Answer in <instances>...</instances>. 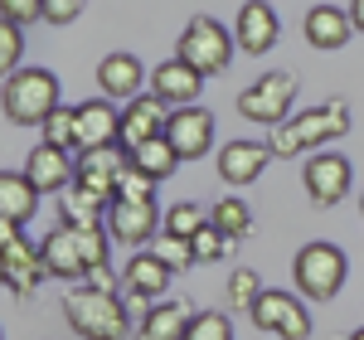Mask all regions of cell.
Returning a JSON list of instances; mask_svg holds the SVG:
<instances>
[{
  "mask_svg": "<svg viewBox=\"0 0 364 340\" xmlns=\"http://www.w3.org/2000/svg\"><path fill=\"white\" fill-rule=\"evenodd\" d=\"M350 132V107L331 97V102H321V107H311V112H296L291 122H282L272 127V137H267V151L272 156H301V151H316V146L326 142H340Z\"/></svg>",
  "mask_w": 364,
  "mask_h": 340,
  "instance_id": "1",
  "label": "cell"
},
{
  "mask_svg": "<svg viewBox=\"0 0 364 340\" xmlns=\"http://www.w3.org/2000/svg\"><path fill=\"white\" fill-rule=\"evenodd\" d=\"M58 78L49 68H20L0 83V112L10 127H44L49 117L63 107L58 102Z\"/></svg>",
  "mask_w": 364,
  "mask_h": 340,
  "instance_id": "2",
  "label": "cell"
},
{
  "mask_svg": "<svg viewBox=\"0 0 364 340\" xmlns=\"http://www.w3.org/2000/svg\"><path fill=\"white\" fill-rule=\"evenodd\" d=\"M63 316L83 340H127L132 336V307L92 287H68L63 292Z\"/></svg>",
  "mask_w": 364,
  "mask_h": 340,
  "instance_id": "3",
  "label": "cell"
},
{
  "mask_svg": "<svg viewBox=\"0 0 364 340\" xmlns=\"http://www.w3.org/2000/svg\"><path fill=\"white\" fill-rule=\"evenodd\" d=\"M233 49H238V39H233L214 15H195V20L185 25V34H180L175 58H185L199 78H214V73H224L228 63H233Z\"/></svg>",
  "mask_w": 364,
  "mask_h": 340,
  "instance_id": "4",
  "label": "cell"
},
{
  "mask_svg": "<svg viewBox=\"0 0 364 340\" xmlns=\"http://www.w3.org/2000/svg\"><path fill=\"white\" fill-rule=\"evenodd\" d=\"M345 272H350V262L340 253L336 243H326V238H316L306 243L296 262H291V277H296V292L306 297V302H331L340 287H345Z\"/></svg>",
  "mask_w": 364,
  "mask_h": 340,
  "instance_id": "5",
  "label": "cell"
},
{
  "mask_svg": "<svg viewBox=\"0 0 364 340\" xmlns=\"http://www.w3.org/2000/svg\"><path fill=\"white\" fill-rule=\"evenodd\" d=\"M291 102H296V73H262L252 87L238 92V112L257 127L291 122Z\"/></svg>",
  "mask_w": 364,
  "mask_h": 340,
  "instance_id": "6",
  "label": "cell"
},
{
  "mask_svg": "<svg viewBox=\"0 0 364 340\" xmlns=\"http://www.w3.org/2000/svg\"><path fill=\"white\" fill-rule=\"evenodd\" d=\"M161 224H166V214L156 209V199H117L112 209H107L112 243H127L132 253H141V243H156Z\"/></svg>",
  "mask_w": 364,
  "mask_h": 340,
  "instance_id": "7",
  "label": "cell"
},
{
  "mask_svg": "<svg viewBox=\"0 0 364 340\" xmlns=\"http://www.w3.org/2000/svg\"><path fill=\"white\" fill-rule=\"evenodd\" d=\"M170 282H175V272H170V267L151 253V248L132 253V262L122 267V287H127V307H132V316H141V321H146V312H151L146 302L166 297Z\"/></svg>",
  "mask_w": 364,
  "mask_h": 340,
  "instance_id": "8",
  "label": "cell"
},
{
  "mask_svg": "<svg viewBox=\"0 0 364 340\" xmlns=\"http://www.w3.org/2000/svg\"><path fill=\"white\" fill-rule=\"evenodd\" d=\"M301 180H306L311 204L331 209V204H340V199L350 195V185H355V170H350V161H345L340 151H316L306 166H301Z\"/></svg>",
  "mask_w": 364,
  "mask_h": 340,
  "instance_id": "9",
  "label": "cell"
},
{
  "mask_svg": "<svg viewBox=\"0 0 364 340\" xmlns=\"http://www.w3.org/2000/svg\"><path fill=\"white\" fill-rule=\"evenodd\" d=\"M127 166H132V161H127V151H122V146L83 151V156H78V180H73V190L102 199V204L112 209V204H117V180H122V170H127Z\"/></svg>",
  "mask_w": 364,
  "mask_h": 340,
  "instance_id": "10",
  "label": "cell"
},
{
  "mask_svg": "<svg viewBox=\"0 0 364 340\" xmlns=\"http://www.w3.org/2000/svg\"><path fill=\"white\" fill-rule=\"evenodd\" d=\"M0 243H5V282H10V292L34 297L39 277H49V272H44V253H39V243H29L15 224H0Z\"/></svg>",
  "mask_w": 364,
  "mask_h": 340,
  "instance_id": "11",
  "label": "cell"
},
{
  "mask_svg": "<svg viewBox=\"0 0 364 340\" xmlns=\"http://www.w3.org/2000/svg\"><path fill=\"white\" fill-rule=\"evenodd\" d=\"M170 102H161L156 92H141L136 102H127L122 107V151L132 156L136 146H146V142H156V137H166V127H170Z\"/></svg>",
  "mask_w": 364,
  "mask_h": 340,
  "instance_id": "12",
  "label": "cell"
},
{
  "mask_svg": "<svg viewBox=\"0 0 364 340\" xmlns=\"http://www.w3.org/2000/svg\"><path fill=\"white\" fill-rule=\"evenodd\" d=\"M248 316H252L257 331H272V336H282V340H306L311 336V316L291 292H262V302H257Z\"/></svg>",
  "mask_w": 364,
  "mask_h": 340,
  "instance_id": "13",
  "label": "cell"
},
{
  "mask_svg": "<svg viewBox=\"0 0 364 340\" xmlns=\"http://www.w3.org/2000/svg\"><path fill=\"white\" fill-rule=\"evenodd\" d=\"M214 112L209 107H180V112H170V127H166V142L175 146V156L180 161H199V156H209V146H214Z\"/></svg>",
  "mask_w": 364,
  "mask_h": 340,
  "instance_id": "14",
  "label": "cell"
},
{
  "mask_svg": "<svg viewBox=\"0 0 364 340\" xmlns=\"http://www.w3.org/2000/svg\"><path fill=\"white\" fill-rule=\"evenodd\" d=\"M97 92L107 97V102H136L141 92H151L146 87V68H141L136 54H127V49H117L97 63Z\"/></svg>",
  "mask_w": 364,
  "mask_h": 340,
  "instance_id": "15",
  "label": "cell"
},
{
  "mask_svg": "<svg viewBox=\"0 0 364 340\" xmlns=\"http://www.w3.org/2000/svg\"><path fill=\"white\" fill-rule=\"evenodd\" d=\"M25 180L39 195H63V190L78 180V161H68V151H58V146L39 142L25 156Z\"/></svg>",
  "mask_w": 364,
  "mask_h": 340,
  "instance_id": "16",
  "label": "cell"
},
{
  "mask_svg": "<svg viewBox=\"0 0 364 340\" xmlns=\"http://www.w3.org/2000/svg\"><path fill=\"white\" fill-rule=\"evenodd\" d=\"M117 142H122V112H117V102H107V97L78 102V156L117 146Z\"/></svg>",
  "mask_w": 364,
  "mask_h": 340,
  "instance_id": "17",
  "label": "cell"
},
{
  "mask_svg": "<svg viewBox=\"0 0 364 340\" xmlns=\"http://www.w3.org/2000/svg\"><path fill=\"white\" fill-rule=\"evenodd\" d=\"M277 34H282V20H277L272 5H262V0L238 5V15H233V39H238L243 54H267V49L277 44Z\"/></svg>",
  "mask_w": 364,
  "mask_h": 340,
  "instance_id": "18",
  "label": "cell"
},
{
  "mask_svg": "<svg viewBox=\"0 0 364 340\" xmlns=\"http://www.w3.org/2000/svg\"><path fill=\"white\" fill-rule=\"evenodd\" d=\"M39 253H44V272L58 277V282H83L87 277V262H83V248H78V233L73 228L54 224L39 238Z\"/></svg>",
  "mask_w": 364,
  "mask_h": 340,
  "instance_id": "19",
  "label": "cell"
},
{
  "mask_svg": "<svg viewBox=\"0 0 364 340\" xmlns=\"http://www.w3.org/2000/svg\"><path fill=\"white\" fill-rule=\"evenodd\" d=\"M151 92H156L161 102H170L175 112H180V107H199L195 97L204 92V78H199L185 58H166V63L151 68Z\"/></svg>",
  "mask_w": 364,
  "mask_h": 340,
  "instance_id": "20",
  "label": "cell"
},
{
  "mask_svg": "<svg viewBox=\"0 0 364 340\" xmlns=\"http://www.w3.org/2000/svg\"><path fill=\"white\" fill-rule=\"evenodd\" d=\"M350 34H355V25H350V10L345 5H311L306 10V44L311 49L336 54V49L350 44Z\"/></svg>",
  "mask_w": 364,
  "mask_h": 340,
  "instance_id": "21",
  "label": "cell"
},
{
  "mask_svg": "<svg viewBox=\"0 0 364 340\" xmlns=\"http://www.w3.org/2000/svg\"><path fill=\"white\" fill-rule=\"evenodd\" d=\"M272 161V151L262 142H224L219 146V175H224V185H252L262 170Z\"/></svg>",
  "mask_w": 364,
  "mask_h": 340,
  "instance_id": "22",
  "label": "cell"
},
{
  "mask_svg": "<svg viewBox=\"0 0 364 340\" xmlns=\"http://www.w3.org/2000/svg\"><path fill=\"white\" fill-rule=\"evenodd\" d=\"M39 214V190L25 180V170H0V224L25 228Z\"/></svg>",
  "mask_w": 364,
  "mask_h": 340,
  "instance_id": "23",
  "label": "cell"
},
{
  "mask_svg": "<svg viewBox=\"0 0 364 340\" xmlns=\"http://www.w3.org/2000/svg\"><path fill=\"white\" fill-rule=\"evenodd\" d=\"M190 321H195V312H190L185 297H175V302H156V307L146 312V321H136V340H185Z\"/></svg>",
  "mask_w": 364,
  "mask_h": 340,
  "instance_id": "24",
  "label": "cell"
},
{
  "mask_svg": "<svg viewBox=\"0 0 364 340\" xmlns=\"http://www.w3.org/2000/svg\"><path fill=\"white\" fill-rule=\"evenodd\" d=\"M127 161H132V166H136L141 175H151V180H156V185H161V180H166V175H175V170H180V156H175V146H170L166 137H156V142L136 146V151H132V156H127Z\"/></svg>",
  "mask_w": 364,
  "mask_h": 340,
  "instance_id": "25",
  "label": "cell"
},
{
  "mask_svg": "<svg viewBox=\"0 0 364 340\" xmlns=\"http://www.w3.org/2000/svg\"><path fill=\"white\" fill-rule=\"evenodd\" d=\"M209 224L219 228L224 238H248L252 233V204H243L238 195H228V199H214V214H209Z\"/></svg>",
  "mask_w": 364,
  "mask_h": 340,
  "instance_id": "26",
  "label": "cell"
},
{
  "mask_svg": "<svg viewBox=\"0 0 364 340\" xmlns=\"http://www.w3.org/2000/svg\"><path fill=\"white\" fill-rule=\"evenodd\" d=\"M107 224V204L102 199H92V195H83V190H68L63 195V228H102Z\"/></svg>",
  "mask_w": 364,
  "mask_h": 340,
  "instance_id": "27",
  "label": "cell"
},
{
  "mask_svg": "<svg viewBox=\"0 0 364 340\" xmlns=\"http://www.w3.org/2000/svg\"><path fill=\"white\" fill-rule=\"evenodd\" d=\"M204 224H209V214H204L199 204H170L166 224H161V238H185V243H190Z\"/></svg>",
  "mask_w": 364,
  "mask_h": 340,
  "instance_id": "28",
  "label": "cell"
},
{
  "mask_svg": "<svg viewBox=\"0 0 364 340\" xmlns=\"http://www.w3.org/2000/svg\"><path fill=\"white\" fill-rule=\"evenodd\" d=\"M44 146H58V151H78V107H58L44 127Z\"/></svg>",
  "mask_w": 364,
  "mask_h": 340,
  "instance_id": "29",
  "label": "cell"
},
{
  "mask_svg": "<svg viewBox=\"0 0 364 340\" xmlns=\"http://www.w3.org/2000/svg\"><path fill=\"white\" fill-rule=\"evenodd\" d=\"M262 277L252 272V267H238L233 277H228V302H233V312H252L257 302H262Z\"/></svg>",
  "mask_w": 364,
  "mask_h": 340,
  "instance_id": "30",
  "label": "cell"
},
{
  "mask_svg": "<svg viewBox=\"0 0 364 340\" xmlns=\"http://www.w3.org/2000/svg\"><path fill=\"white\" fill-rule=\"evenodd\" d=\"M190 248H195V262H224V257L233 253V238H224L214 224H204L195 238H190Z\"/></svg>",
  "mask_w": 364,
  "mask_h": 340,
  "instance_id": "31",
  "label": "cell"
},
{
  "mask_svg": "<svg viewBox=\"0 0 364 340\" xmlns=\"http://www.w3.org/2000/svg\"><path fill=\"white\" fill-rule=\"evenodd\" d=\"M73 233H78V228H73ZM78 248H83L87 277H92L97 267H107V248H112V233H107V224H102V228H83V233H78Z\"/></svg>",
  "mask_w": 364,
  "mask_h": 340,
  "instance_id": "32",
  "label": "cell"
},
{
  "mask_svg": "<svg viewBox=\"0 0 364 340\" xmlns=\"http://www.w3.org/2000/svg\"><path fill=\"white\" fill-rule=\"evenodd\" d=\"M185 340H233V321L224 312H195Z\"/></svg>",
  "mask_w": 364,
  "mask_h": 340,
  "instance_id": "33",
  "label": "cell"
},
{
  "mask_svg": "<svg viewBox=\"0 0 364 340\" xmlns=\"http://www.w3.org/2000/svg\"><path fill=\"white\" fill-rule=\"evenodd\" d=\"M151 253L161 257L170 272H185V267H195V248H190L185 238H156V243H151Z\"/></svg>",
  "mask_w": 364,
  "mask_h": 340,
  "instance_id": "34",
  "label": "cell"
},
{
  "mask_svg": "<svg viewBox=\"0 0 364 340\" xmlns=\"http://www.w3.org/2000/svg\"><path fill=\"white\" fill-rule=\"evenodd\" d=\"M44 15H49V5H39V0H5V5H0V20L15 25V29L34 25V20H44Z\"/></svg>",
  "mask_w": 364,
  "mask_h": 340,
  "instance_id": "35",
  "label": "cell"
},
{
  "mask_svg": "<svg viewBox=\"0 0 364 340\" xmlns=\"http://www.w3.org/2000/svg\"><path fill=\"white\" fill-rule=\"evenodd\" d=\"M117 199H156V180L141 175L136 166H127V170H122V180H117Z\"/></svg>",
  "mask_w": 364,
  "mask_h": 340,
  "instance_id": "36",
  "label": "cell"
},
{
  "mask_svg": "<svg viewBox=\"0 0 364 340\" xmlns=\"http://www.w3.org/2000/svg\"><path fill=\"white\" fill-rule=\"evenodd\" d=\"M20 49H25L20 29L0 20V68H5V78H10V73H20Z\"/></svg>",
  "mask_w": 364,
  "mask_h": 340,
  "instance_id": "37",
  "label": "cell"
},
{
  "mask_svg": "<svg viewBox=\"0 0 364 340\" xmlns=\"http://www.w3.org/2000/svg\"><path fill=\"white\" fill-rule=\"evenodd\" d=\"M78 10H83L78 0H49V15L44 20L49 25H68V20H78Z\"/></svg>",
  "mask_w": 364,
  "mask_h": 340,
  "instance_id": "38",
  "label": "cell"
},
{
  "mask_svg": "<svg viewBox=\"0 0 364 340\" xmlns=\"http://www.w3.org/2000/svg\"><path fill=\"white\" fill-rule=\"evenodd\" d=\"M117 282H122V277H112V267H97V272L87 277L92 292H107V297H117Z\"/></svg>",
  "mask_w": 364,
  "mask_h": 340,
  "instance_id": "39",
  "label": "cell"
},
{
  "mask_svg": "<svg viewBox=\"0 0 364 340\" xmlns=\"http://www.w3.org/2000/svg\"><path fill=\"white\" fill-rule=\"evenodd\" d=\"M345 10H350V25H355V29L364 34V0H355V5H345Z\"/></svg>",
  "mask_w": 364,
  "mask_h": 340,
  "instance_id": "40",
  "label": "cell"
},
{
  "mask_svg": "<svg viewBox=\"0 0 364 340\" xmlns=\"http://www.w3.org/2000/svg\"><path fill=\"white\" fill-rule=\"evenodd\" d=\"M350 340H364V326H360V331H355V336H350Z\"/></svg>",
  "mask_w": 364,
  "mask_h": 340,
  "instance_id": "41",
  "label": "cell"
},
{
  "mask_svg": "<svg viewBox=\"0 0 364 340\" xmlns=\"http://www.w3.org/2000/svg\"><path fill=\"white\" fill-rule=\"evenodd\" d=\"M360 209H364V195H360Z\"/></svg>",
  "mask_w": 364,
  "mask_h": 340,
  "instance_id": "42",
  "label": "cell"
}]
</instances>
